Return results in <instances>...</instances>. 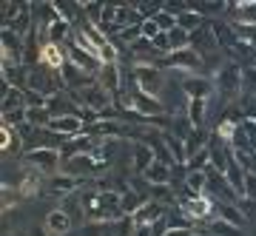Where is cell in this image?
<instances>
[{
  "mask_svg": "<svg viewBox=\"0 0 256 236\" xmlns=\"http://www.w3.org/2000/svg\"><path fill=\"white\" fill-rule=\"evenodd\" d=\"M214 91L220 94L222 100H239L242 97V91H245V68L239 63H234V60H225V63L214 72Z\"/></svg>",
  "mask_w": 256,
  "mask_h": 236,
  "instance_id": "cell-1",
  "label": "cell"
},
{
  "mask_svg": "<svg viewBox=\"0 0 256 236\" xmlns=\"http://www.w3.org/2000/svg\"><path fill=\"white\" fill-rule=\"evenodd\" d=\"M180 214H182L191 225H200V222H210L216 219V200L208 196V194H191L182 185V194H180Z\"/></svg>",
  "mask_w": 256,
  "mask_h": 236,
  "instance_id": "cell-2",
  "label": "cell"
},
{
  "mask_svg": "<svg viewBox=\"0 0 256 236\" xmlns=\"http://www.w3.org/2000/svg\"><path fill=\"white\" fill-rule=\"evenodd\" d=\"M108 160H100V156L94 154H80V156H72V160H66L63 168L60 171L68 174V176H77L82 182H94V176L102 171H108Z\"/></svg>",
  "mask_w": 256,
  "mask_h": 236,
  "instance_id": "cell-3",
  "label": "cell"
},
{
  "mask_svg": "<svg viewBox=\"0 0 256 236\" xmlns=\"http://www.w3.org/2000/svg\"><path fill=\"white\" fill-rule=\"evenodd\" d=\"M131 80L140 91H146L151 97H160L162 91V63H142V66H131Z\"/></svg>",
  "mask_w": 256,
  "mask_h": 236,
  "instance_id": "cell-4",
  "label": "cell"
},
{
  "mask_svg": "<svg viewBox=\"0 0 256 236\" xmlns=\"http://www.w3.org/2000/svg\"><path fill=\"white\" fill-rule=\"evenodd\" d=\"M23 162H26V168L40 171L43 176H54L63 168V156H60L57 148H34V151L23 154Z\"/></svg>",
  "mask_w": 256,
  "mask_h": 236,
  "instance_id": "cell-5",
  "label": "cell"
},
{
  "mask_svg": "<svg viewBox=\"0 0 256 236\" xmlns=\"http://www.w3.org/2000/svg\"><path fill=\"white\" fill-rule=\"evenodd\" d=\"M66 94H68L77 106H86V108L97 111V114H102L106 108L114 106V97L102 88L100 82H94V86H88V88H82V91H66Z\"/></svg>",
  "mask_w": 256,
  "mask_h": 236,
  "instance_id": "cell-6",
  "label": "cell"
},
{
  "mask_svg": "<svg viewBox=\"0 0 256 236\" xmlns=\"http://www.w3.org/2000/svg\"><path fill=\"white\" fill-rule=\"evenodd\" d=\"M162 68H174V72L200 74L202 68H205V60H202L200 52H194L191 46H188V48H180V52H171L168 57H162Z\"/></svg>",
  "mask_w": 256,
  "mask_h": 236,
  "instance_id": "cell-7",
  "label": "cell"
},
{
  "mask_svg": "<svg viewBox=\"0 0 256 236\" xmlns=\"http://www.w3.org/2000/svg\"><path fill=\"white\" fill-rule=\"evenodd\" d=\"M208 196H214L216 202H228V205H236L239 196L234 191V185L228 182V176L216 168H208Z\"/></svg>",
  "mask_w": 256,
  "mask_h": 236,
  "instance_id": "cell-8",
  "label": "cell"
},
{
  "mask_svg": "<svg viewBox=\"0 0 256 236\" xmlns=\"http://www.w3.org/2000/svg\"><path fill=\"white\" fill-rule=\"evenodd\" d=\"M60 77H63L66 91H82V88H88V86H94V82H97V77H94V74L77 68L72 60H68L63 68H60Z\"/></svg>",
  "mask_w": 256,
  "mask_h": 236,
  "instance_id": "cell-9",
  "label": "cell"
},
{
  "mask_svg": "<svg viewBox=\"0 0 256 236\" xmlns=\"http://www.w3.org/2000/svg\"><path fill=\"white\" fill-rule=\"evenodd\" d=\"M182 91L188 100H208L210 91H214V80L205 74H188L182 80Z\"/></svg>",
  "mask_w": 256,
  "mask_h": 236,
  "instance_id": "cell-10",
  "label": "cell"
},
{
  "mask_svg": "<svg viewBox=\"0 0 256 236\" xmlns=\"http://www.w3.org/2000/svg\"><path fill=\"white\" fill-rule=\"evenodd\" d=\"M88 182L77 180V176H68V174H54V176H48V194H54V196H72V194L82 191Z\"/></svg>",
  "mask_w": 256,
  "mask_h": 236,
  "instance_id": "cell-11",
  "label": "cell"
},
{
  "mask_svg": "<svg viewBox=\"0 0 256 236\" xmlns=\"http://www.w3.org/2000/svg\"><path fill=\"white\" fill-rule=\"evenodd\" d=\"M66 63H68V57H66V46H57V43L40 46L37 66H46V68H52V72H60Z\"/></svg>",
  "mask_w": 256,
  "mask_h": 236,
  "instance_id": "cell-12",
  "label": "cell"
},
{
  "mask_svg": "<svg viewBox=\"0 0 256 236\" xmlns=\"http://www.w3.org/2000/svg\"><path fill=\"white\" fill-rule=\"evenodd\" d=\"M66 57H68V60H72L74 66H77V68H82V72L94 74V77H97V74L102 72V63H100V60H97V57H92L88 52L77 48L74 43H66Z\"/></svg>",
  "mask_w": 256,
  "mask_h": 236,
  "instance_id": "cell-13",
  "label": "cell"
},
{
  "mask_svg": "<svg viewBox=\"0 0 256 236\" xmlns=\"http://www.w3.org/2000/svg\"><path fill=\"white\" fill-rule=\"evenodd\" d=\"M94 148H97V140L88 134H80V136H72V140H66L63 148H60V156L66 160H72V156H80V154H92Z\"/></svg>",
  "mask_w": 256,
  "mask_h": 236,
  "instance_id": "cell-14",
  "label": "cell"
},
{
  "mask_svg": "<svg viewBox=\"0 0 256 236\" xmlns=\"http://www.w3.org/2000/svg\"><path fill=\"white\" fill-rule=\"evenodd\" d=\"M48 131H54V134L63 136V140H72V136L86 134V122H82L80 117H54L48 122Z\"/></svg>",
  "mask_w": 256,
  "mask_h": 236,
  "instance_id": "cell-15",
  "label": "cell"
},
{
  "mask_svg": "<svg viewBox=\"0 0 256 236\" xmlns=\"http://www.w3.org/2000/svg\"><path fill=\"white\" fill-rule=\"evenodd\" d=\"M43 228H46L52 236H68V234H72V228H74V219L68 216L63 208H54V210L46 216Z\"/></svg>",
  "mask_w": 256,
  "mask_h": 236,
  "instance_id": "cell-16",
  "label": "cell"
},
{
  "mask_svg": "<svg viewBox=\"0 0 256 236\" xmlns=\"http://www.w3.org/2000/svg\"><path fill=\"white\" fill-rule=\"evenodd\" d=\"M40 188H43V174L34 171V168H26V171H23V176H20V182H18L20 196H23V200L37 196V194H40Z\"/></svg>",
  "mask_w": 256,
  "mask_h": 236,
  "instance_id": "cell-17",
  "label": "cell"
},
{
  "mask_svg": "<svg viewBox=\"0 0 256 236\" xmlns=\"http://www.w3.org/2000/svg\"><path fill=\"white\" fill-rule=\"evenodd\" d=\"M162 216H165V205H160V202H154V200H148L131 219H134V225H154V222H160Z\"/></svg>",
  "mask_w": 256,
  "mask_h": 236,
  "instance_id": "cell-18",
  "label": "cell"
},
{
  "mask_svg": "<svg viewBox=\"0 0 256 236\" xmlns=\"http://www.w3.org/2000/svg\"><path fill=\"white\" fill-rule=\"evenodd\" d=\"M171 176H174V168L165 162H151L148 171L142 174L146 185H171Z\"/></svg>",
  "mask_w": 256,
  "mask_h": 236,
  "instance_id": "cell-19",
  "label": "cell"
},
{
  "mask_svg": "<svg viewBox=\"0 0 256 236\" xmlns=\"http://www.w3.org/2000/svg\"><path fill=\"white\" fill-rule=\"evenodd\" d=\"M196 234L200 236H242V230L236 225H230V222L216 216V219H210L205 228H196Z\"/></svg>",
  "mask_w": 256,
  "mask_h": 236,
  "instance_id": "cell-20",
  "label": "cell"
},
{
  "mask_svg": "<svg viewBox=\"0 0 256 236\" xmlns=\"http://www.w3.org/2000/svg\"><path fill=\"white\" fill-rule=\"evenodd\" d=\"M156 162L154 156V148L148 146V142H134V174L137 176H142V174L148 171V165Z\"/></svg>",
  "mask_w": 256,
  "mask_h": 236,
  "instance_id": "cell-21",
  "label": "cell"
},
{
  "mask_svg": "<svg viewBox=\"0 0 256 236\" xmlns=\"http://www.w3.org/2000/svg\"><path fill=\"white\" fill-rule=\"evenodd\" d=\"M18 108H26V91L14 88V86H6L3 88V114L18 111Z\"/></svg>",
  "mask_w": 256,
  "mask_h": 236,
  "instance_id": "cell-22",
  "label": "cell"
},
{
  "mask_svg": "<svg viewBox=\"0 0 256 236\" xmlns=\"http://www.w3.org/2000/svg\"><path fill=\"white\" fill-rule=\"evenodd\" d=\"M0 134H3V146H0V148H3V154H18L20 148L26 146L18 128H12V126H0Z\"/></svg>",
  "mask_w": 256,
  "mask_h": 236,
  "instance_id": "cell-23",
  "label": "cell"
},
{
  "mask_svg": "<svg viewBox=\"0 0 256 236\" xmlns=\"http://www.w3.org/2000/svg\"><path fill=\"white\" fill-rule=\"evenodd\" d=\"M216 216L225 219V222H230V225H236V228H245L248 225L245 214H242L236 205H228V202H216Z\"/></svg>",
  "mask_w": 256,
  "mask_h": 236,
  "instance_id": "cell-24",
  "label": "cell"
},
{
  "mask_svg": "<svg viewBox=\"0 0 256 236\" xmlns=\"http://www.w3.org/2000/svg\"><path fill=\"white\" fill-rule=\"evenodd\" d=\"M230 26H234L236 40H242V43H248L250 48H256V23H248V20H230Z\"/></svg>",
  "mask_w": 256,
  "mask_h": 236,
  "instance_id": "cell-25",
  "label": "cell"
},
{
  "mask_svg": "<svg viewBox=\"0 0 256 236\" xmlns=\"http://www.w3.org/2000/svg\"><path fill=\"white\" fill-rule=\"evenodd\" d=\"M185 188L191 194H208V171H188L185 174Z\"/></svg>",
  "mask_w": 256,
  "mask_h": 236,
  "instance_id": "cell-26",
  "label": "cell"
},
{
  "mask_svg": "<svg viewBox=\"0 0 256 236\" xmlns=\"http://www.w3.org/2000/svg\"><path fill=\"white\" fill-rule=\"evenodd\" d=\"M188 120L194 128H205V111H208V100H188Z\"/></svg>",
  "mask_w": 256,
  "mask_h": 236,
  "instance_id": "cell-27",
  "label": "cell"
},
{
  "mask_svg": "<svg viewBox=\"0 0 256 236\" xmlns=\"http://www.w3.org/2000/svg\"><path fill=\"white\" fill-rule=\"evenodd\" d=\"M26 120L32 128H48V122H52V111L48 108H26Z\"/></svg>",
  "mask_w": 256,
  "mask_h": 236,
  "instance_id": "cell-28",
  "label": "cell"
},
{
  "mask_svg": "<svg viewBox=\"0 0 256 236\" xmlns=\"http://www.w3.org/2000/svg\"><path fill=\"white\" fill-rule=\"evenodd\" d=\"M148 194H151V200L160 202V205H174L176 202L171 185H148Z\"/></svg>",
  "mask_w": 256,
  "mask_h": 236,
  "instance_id": "cell-29",
  "label": "cell"
},
{
  "mask_svg": "<svg viewBox=\"0 0 256 236\" xmlns=\"http://www.w3.org/2000/svg\"><path fill=\"white\" fill-rule=\"evenodd\" d=\"M185 168H188V171H208L210 168V148H202L196 156H191Z\"/></svg>",
  "mask_w": 256,
  "mask_h": 236,
  "instance_id": "cell-30",
  "label": "cell"
},
{
  "mask_svg": "<svg viewBox=\"0 0 256 236\" xmlns=\"http://www.w3.org/2000/svg\"><path fill=\"white\" fill-rule=\"evenodd\" d=\"M168 40H171V52H180V48H188V46H191V34L182 32L180 26H176L174 32H168Z\"/></svg>",
  "mask_w": 256,
  "mask_h": 236,
  "instance_id": "cell-31",
  "label": "cell"
},
{
  "mask_svg": "<svg viewBox=\"0 0 256 236\" xmlns=\"http://www.w3.org/2000/svg\"><path fill=\"white\" fill-rule=\"evenodd\" d=\"M239 108H242L245 120H256V94H242L239 97Z\"/></svg>",
  "mask_w": 256,
  "mask_h": 236,
  "instance_id": "cell-32",
  "label": "cell"
},
{
  "mask_svg": "<svg viewBox=\"0 0 256 236\" xmlns=\"http://www.w3.org/2000/svg\"><path fill=\"white\" fill-rule=\"evenodd\" d=\"M46 106H48L46 94H40L34 88H26V108H46Z\"/></svg>",
  "mask_w": 256,
  "mask_h": 236,
  "instance_id": "cell-33",
  "label": "cell"
},
{
  "mask_svg": "<svg viewBox=\"0 0 256 236\" xmlns=\"http://www.w3.org/2000/svg\"><path fill=\"white\" fill-rule=\"evenodd\" d=\"M28 120H26V108H18V111H9L3 114V126H12V128H23Z\"/></svg>",
  "mask_w": 256,
  "mask_h": 236,
  "instance_id": "cell-34",
  "label": "cell"
},
{
  "mask_svg": "<svg viewBox=\"0 0 256 236\" xmlns=\"http://www.w3.org/2000/svg\"><path fill=\"white\" fill-rule=\"evenodd\" d=\"M154 23H156V26H160V32H165V34H168V32H174V28H176V18H174V14H171V12H160V14H156V18H154Z\"/></svg>",
  "mask_w": 256,
  "mask_h": 236,
  "instance_id": "cell-35",
  "label": "cell"
},
{
  "mask_svg": "<svg viewBox=\"0 0 256 236\" xmlns=\"http://www.w3.org/2000/svg\"><path fill=\"white\" fill-rule=\"evenodd\" d=\"M236 208L245 214L248 222H256V202H250V200H245V196H242V200L236 202Z\"/></svg>",
  "mask_w": 256,
  "mask_h": 236,
  "instance_id": "cell-36",
  "label": "cell"
},
{
  "mask_svg": "<svg viewBox=\"0 0 256 236\" xmlns=\"http://www.w3.org/2000/svg\"><path fill=\"white\" fill-rule=\"evenodd\" d=\"M245 200L256 202V174H245Z\"/></svg>",
  "mask_w": 256,
  "mask_h": 236,
  "instance_id": "cell-37",
  "label": "cell"
},
{
  "mask_svg": "<svg viewBox=\"0 0 256 236\" xmlns=\"http://www.w3.org/2000/svg\"><path fill=\"white\" fill-rule=\"evenodd\" d=\"M156 34H160V26H156L154 20H142V37H148V40H154Z\"/></svg>",
  "mask_w": 256,
  "mask_h": 236,
  "instance_id": "cell-38",
  "label": "cell"
},
{
  "mask_svg": "<svg viewBox=\"0 0 256 236\" xmlns=\"http://www.w3.org/2000/svg\"><path fill=\"white\" fill-rule=\"evenodd\" d=\"M165 236H200V234H196V228H168Z\"/></svg>",
  "mask_w": 256,
  "mask_h": 236,
  "instance_id": "cell-39",
  "label": "cell"
},
{
  "mask_svg": "<svg viewBox=\"0 0 256 236\" xmlns=\"http://www.w3.org/2000/svg\"><path fill=\"white\" fill-rule=\"evenodd\" d=\"M28 236H52L46 230V228H32V230H28Z\"/></svg>",
  "mask_w": 256,
  "mask_h": 236,
  "instance_id": "cell-40",
  "label": "cell"
},
{
  "mask_svg": "<svg viewBox=\"0 0 256 236\" xmlns=\"http://www.w3.org/2000/svg\"><path fill=\"white\" fill-rule=\"evenodd\" d=\"M254 68H256V63H254Z\"/></svg>",
  "mask_w": 256,
  "mask_h": 236,
  "instance_id": "cell-41",
  "label": "cell"
}]
</instances>
